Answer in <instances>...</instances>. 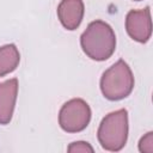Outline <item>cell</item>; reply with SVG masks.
<instances>
[{
    "label": "cell",
    "mask_w": 153,
    "mask_h": 153,
    "mask_svg": "<svg viewBox=\"0 0 153 153\" xmlns=\"http://www.w3.org/2000/svg\"><path fill=\"white\" fill-rule=\"evenodd\" d=\"M91 121L90 105L81 98H73L65 103L59 112V124L67 133L84 130Z\"/></svg>",
    "instance_id": "cell-4"
},
{
    "label": "cell",
    "mask_w": 153,
    "mask_h": 153,
    "mask_svg": "<svg viewBox=\"0 0 153 153\" xmlns=\"http://www.w3.org/2000/svg\"><path fill=\"white\" fill-rule=\"evenodd\" d=\"M134 88V76L130 67L118 60L109 67L100 78V91L109 100H121L128 97Z\"/></svg>",
    "instance_id": "cell-3"
},
{
    "label": "cell",
    "mask_w": 153,
    "mask_h": 153,
    "mask_svg": "<svg viewBox=\"0 0 153 153\" xmlns=\"http://www.w3.org/2000/svg\"><path fill=\"white\" fill-rule=\"evenodd\" d=\"M67 151L69 153H92L93 147L86 141H75L68 146Z\"/></svg>",
    "instance_id": "cell-9"
},
{
    "label": "cell",
    "mask_w": 153,
    "mask_h": 153,
    "mask_svg": "<svg viewBox=\"0 0 153 153\" xmlns=\"http://www.w3.org/2000/svg\"><path fill=\"white\" fill-rule=\"evenodd\" d=\"M135 1H140V0H135Z\"/></svg>",
    "instance_id": "cell-11"
},
{
    "label": "cell",
    "mask_w": 153,
    "mask_h": 153,
    "mask_svg": "<svg viewBox=\"0 0 153 153\" xmlns=\"http://www.w3.org/2000/svg\"><path fill=\"white\" fill-rule=\"evenodd\" d=\"M82 0H62L57 6V17L67 30H75L84 18Z\"/></svg>",
    "instance_id": "cell-7"
},
{
    "label": "cell",
    "mask_w": 153,
    "mask_h": 153,
    "mask_svg": "<svg viewBox=\"0 0 153 153\" xmlns=\"http://www.w3.org/2000/svg\"><path fill=\"white\" fill-rule=\"evenodd\" d=\"M139 151L142 153H153V133L148 131L139 141Z\"/></svg>",
    "instance_id": "cell-10"
},
{
    "label": "cell",
    "mask_w": 153,
    "mask_h": 153,
    "mask_svg": "<svg viewBox=\"0 0 153 153\" xmlns=\"http://www.w3.org/2000/svg\"><path fill=\"white\" fill-rule=\"evenodd\" d=\"M97 137L104 149L121 151L128 139V111L120 109L108 114L99 124Z\"/></svg>",
    "instance_id": "cell-2"
},
{
    "label": "cell",
    "mask_w": 153,
    "mask_h": 153,
    "mask_svg": "<svg viewBox=\"0 0 153 153\" xmlns=\"http://www.w3.org/2000/svg\"><path fill=\"white\" fill-rule=\"evenodd\" d=\"M20 54L14 44L0 47V76L12 73L19 65Z\"/></svg>",
    "instance_id": "cell-8"
},
{
    "label": "cell",
    "mask_w": 153,
    "mask_h": 153,
    "mask_svg": "<svg viewBox=\"0 0 153 153\" xmlns=\"http://www.w3.org/2000/svg\"><path fill=\"white\" fill-rule=\"evenodd\" d=\"M82 51L94 61L108 60L116 49V36L112 27L103 22L94 20L88 24L80 37Z\"/></svg>",
    "instance_id": "cell-1"
},
{
    "label": "cell",
    "mask_w": 153,
    "mask_h": 153,
    "mask_svg": "<svg viewBox=\"0 0 153 153\" xmlns=\"http://www.w3.org/2000/svg\"><path fill=\"white\" fill-rule=\"evenodd\" d=\"M126 30L134 41L146 43L152 35L149 7L129 11L126 17Z\"/></svg>",
    "instance_id": "cell-5"
},
{
    "label": "cell",
    "mask_w": 153,
    "mask_h": 153,
    "mask_svg": "<svg viewBox=\"0 0 153 153\" xmlns=\"http://www.w3.org/2000/svg\"><path fill=\"white\" fill-rule=\"evenodd\" d=\"M18 96V80L16 78L0 82V124L12 120Z\"/></svg>",
    "instance_id": "cell-6"
}]
</instances>
